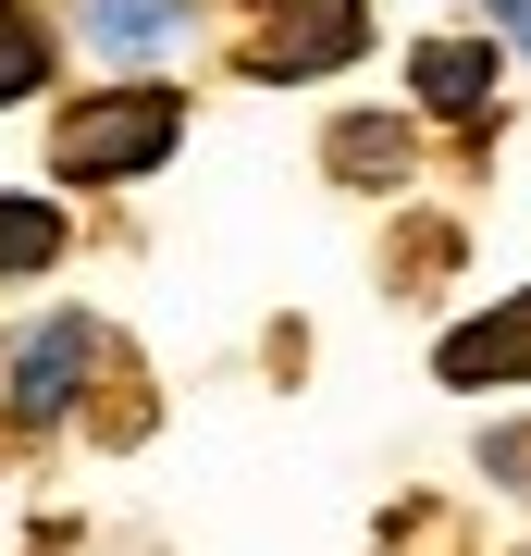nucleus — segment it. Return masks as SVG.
Here are the masks:
<instances>
[{
  "label": "nucleus",
  "mask_w": 531,
  "mask_h": 556,
  "mask_svg": "<svg viewBox=\"0 0 531 556\" xmlns=\"http://www.w3.org/2000/svg\"><path fill=\"white\" fill-rule=\"evenodd\" d=\"M420 100H433V112H470V100H494V50H470V38H433V50H420Z\"/></svg>",
  "instance_id": "nucleus-7"
},
{
  "label": "nucleus",
  "mask_w": 531,
  "mask_h": 556,
  "mask_svg": "<svg viewBox=\"0 0 531 556\" xmlns=\"http://www.w3.org/2000/svg\"><path fill=\"white\" fill-rule=\"evenodd\" d=\"M334 161H346L358 186H383L395 161H408V124H346V137H334Z\"/></svg>",
  "instance_id": "nucleus-9"
},
{
  "label": "nucleus",
  "mask_w": 531,
  "mask_h": 556,
  "mask_svg": "<svg viewBox=\"0 0 531 556\" xmlns=\"http://www.w3.org/2000/svg\"><path fill=\"white\" fill-rule=\"evenodd\" d=\"M75 38L112 50V62H137V50H186V13L174 0H75Z\"/></svg>",
  "instance_id": "nucleus-5"
},
{
  "label": "nucleus",
  "mask_w": 531,
  "mask_h": 556,
  "mask_svg": "<svg viewBox=\"0 0 531 556\" xmlns=\"http://www.w3.org/2000/svg\"><path fill=\"white\" fill-rule=\"evenodd\" d=\"M433 371H445V383H519V371H531V298L457 321V334L433 346Z\"/></svg>",
  "instance_id": "nucleus-3"
},
{
  "label": "nucleus",
  "mask_w": 531,
  "mask_h": 556,
  "mask_svg": "<svg viewBox=\"0 0 531 556\" xmlns=\"http://www.w3.org/2000/svg\"><path fill=\"white\" fill-rule=\"evenodd\" d=\"M482 13H494V25H507V38L531 50V0H482Z\"/></svg>",
  "instance_id": "nucleus-10"
},
{
  "label": "nucleus",
  "mask_w": 531,
  "mask_h": 556,
  "mask_svg": "<svg viewBox=\"0 0 531 556\" xmlns=\"http://www.w3.org/2000/svg\"><path fill=\"white\" fill-rule=\"evenodd\" d=\"M50 248H62V211L50 199H0V273H38Z\"/></svg>",
  "instance_id": "nucleus-8"
},
{
  "label": "nucleus",
  "mask_w": 531,
  "mask_h": 556,
  "mask_svg": "<svg viewBox=\"0 0 531 556\" xmlns=\"http://www.w3.org/2000/svg\"><path fill=\"white\" fill-rule=\"evenodd\" d=\"M174 137H186V100H161V87H112V100H87V112L50 124V174L112 186V174H149Z\"/></svg>",
  "instance_id": "nucleus-1"
},
{
  "label": "nucleus",
  "mask_w": 531,
  "mask_h": 556,
  "mask_svg": "<svg viewBox=\"0 0 531 556\" xmlns=\"http://www.w3.org/2000/svg\"><path fill=\"white\" fill-rule=\"evenodd\" d=\"M87 321H50V334H25L13 346V408L25 420H50V408H75V383H87Z\"/></svg>",
  "instance_id": "nucleus-4"
},
{
  "label": "nucleus",
  "mask_w": 531,
  "mask_h": 556,
  "mask_svg": "<svg viewBox=\"0 0 531 556\" xmlns=\"http://www.w3.org/2000/svg\"><path fill=\"white\" fill-rule=\"evenodd\" d=\"M358 50H371V13H358V0H296L273 38L248 50V75L260 87H296V75H334V62H358Z\"/></svg>",
  "instance_id": "nucleus-2"
},
{
  "label": "nucleus",
  "mask_w": 531,
  "mask_h": 556,
  "mask_svg": "<svg viewBox=\"0 0 531 556\" xmlns=\"http://www.w3.org/2000/svg\"><path fill=\"white\" fill-rule=\"evenodd\" d=\"M50 87V13H25V0H0V112L38 100Z\"/></svg>",
  "instance_id": "nucleus-6"
}]
</instances>
